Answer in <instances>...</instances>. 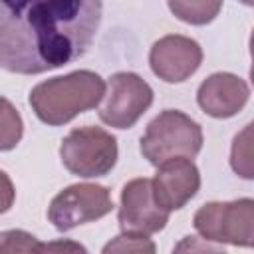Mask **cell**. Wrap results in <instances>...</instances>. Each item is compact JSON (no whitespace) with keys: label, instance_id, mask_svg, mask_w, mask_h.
Instances as JSON below:
<instances>
[{"label":"cell","instance_id":"e0dca14e","mask_svg":"<svg viewBox=\"0 0 254 254\" xmlns=\"http://www.w3.org/2000/svg\"><path fill=\"white\" fill-rule=\"evenodd\" d=\"M173 254H228V252L210 240L189 234L177 242V246L173 248Z\"/></svg>","mask_w":254,"mask_h":254},{"label":"cell","instance_id":"9c48e42d","mask_svg":"<svg viewBox=\"0 0 254 254\" xmlns=\"http://www.w3.org/2000/svg\"><path fill=\"white\" fill-rule=\"evenodd\" d=\"M202 64V48L196 40L181 34L159 38L149 52V65L153 73L167 83H181L189 79Z\"/></svg>","mask_w":254,"mask_h":254},{"label":"cell","instance_id":"3957f363","mask_svg":"<svg viewBox=\"0 0 254 254\" xmlns=\"http://www.w3.org/2000/svg\"><path fill=\"white\" fill-rule=\"evenodd\" d=\"M200 149V125L179 109L161 111L149 121L141 137V153L153 167H161L171 159H192Z\"/></svg>","mask_w":254,"mask_h":254},{"label":"cell","instance_id":"d6986e66","mask_svg":"<svg viewBox=\"0 0 254 254\" xmlns=\"http://www.w3.org/2000/svg\"><path fill=\"white\" fill-rule=\"evenodd\" d=\"M14 198H16V190H14L12 179L0 169V214L8 212L12 208Z\"/></svg>","mask_w":254,"mask_h":254},{"label":"cell","instance_id":"2e32d148","mask_svg":"<svg viewBox=\"0 0 254 254\" xmlns=\"http://www.w3.org/2000/svg\"><path fill=\"white\" fill-rule=\"evenodd\" d=\"M40 240L20 228L0 232V254H38Z\"/></svg>","mask_w":254,"mask_h":254},{"label":"cell","instance_id":"30bf717a","mask_svg":"<svg viewBox=\"0 0 254 254\" xmlns=\"http://www.w3.org/2000/svg\"><path fill=\"white\" fill-rule=\"evenodd\" d=\"M155 200L167 210L183 208L200 189V173L192 159H171L157 167L151 179Z\"/></svg>","mask_w":254,"mask_h":254},{"label":"cell","instance_id":"8992f818","mask_svg":"<svg viewBox=\"0 0 254 254\" xmlns=\"http://www.w3.org/2000/svg\"><path fill=\"white\" fill-rule=\"evenodd\" d=\"M111 210L113 200L107 187L95 183H77L65 187L52 198L48 218L60 232H67L79 224L99 220Z\"/></svg>","mask_w":254,"mask_h":254},{"label":"cell","instance_id":"6da1fadb","mask_svg":"<svg viewBox=\"0 0 254 254\" xmlns=\"http://www.w3.org/2000/svg\"><path fill=\"white\" fill-rule=\"evenodd\" d=\"M101 10L97 0H0V67L34 75L81 58Z\"/></svg>","mask_w":254,"mask_h":254},{"label":"cell","instance_id":"7a4b0ae2","mask_svg":"<svg viewBox=\"0 0 254 254\" xmlns=\"http://www.w3.org/2000/svg\"><path fill=\"white\" fill-rule=\"evenodd\" d=\"M105 79L91 69H77L40 81L30 91L36 117L52 127L69 123L75 115L97 107L105 95Z\"/></svg>","mask_w":254,"mask_h":254},{"label":"cell","instance_id":"ac0fdd59","mask_svg":"<svg viewBox=\"0 0 254 254\" xmlns=\"http://www.w3.org/2000/svg\"><path fill=\"white\" fill-rule=\"evenodd\" d=\"M38 254H87V248L81 242H75L69 238H60V240L40 242Z\"/></svg>","mask_w":254,"mask_h":254},{"label":"cell","instance_id":"5bb4252c","mask_svg":"<svg viewBox=\"0 0 254 254\" xmlns=\"http://www.w3.org/2000/svg\"><path fill=\"white\" fill-rule=\"evenodd\" d=\"M101 254H157V246L145 234L123 232V234L111 238L103 246Z\"/></svg>","mask_w":254,"mask_h":254},{"label":"cell","instance_id":"277c9868","mask_svg":"<svg viewBox=\"0 0 254 254\" xmlns=\"http://www.w3.org/2000/svg\"><path fill=\"white\" fill-rule=\"evenodd\" d=\"M117 155V139L109 131L93 125L71 129L60 145L64 167L83 179L107 175L115 167Z\"/></svg>","mask_w":254,"mask_h":254},{"label":"cell","instance_id":"7c38bea8","mask_svg":"<svg viewBox=\"0 0 254 254\" xmlns=\"http://www.w3.org/2000/svg\"><path fill=\"white\" fill-rule=\"evenodd\" d=\"M169 8L179 20H183L187 24L202 26V24H208L216 18L222 4L220 2H206V0H190V2L169 0Z\"/></svg>","mask_w":254,"mask_h":254},{"label":"cell","instance_id":"4fadbf2b","mask_svg":"<svg viewBox=\"0 0 254 254\" xmlns=\"http://www.w3.org/2000/svg\"><path fill=\"white\" fill-rule=\"evenodd\" d=\"M24 135V123L10 99L0 97V151L14 149Z\"/></svg>","mask_w":254,"mask_h":254},{"label":"cell","instance_id":"ba28073f","mask_svg":"<svg viewBox=\"0 0 254 254\" xmlns=\"http://www.w3.org/2000/svg\"><path fill=\"white\" fill-rule=\"evenodd\" d=\"M169 214L153 194L151 179H133L121 190V204L117 220L123 232L153 234L167 226Z\"/></svg>","mask_w":254,"mask_h":254},{"label":"cell","instance_id":"9a60e30c","mask_svg":"<svg viewBox=\"0 0 254 254\" xmlns=\"http://www.w3.org/2000/svg\"><path fill=\"white\" fill-rule=\"evenodd\" d=\"M250 131H252V123L246 125L242 133L234 137L232 151H230V165L234 173H238L242 179L254 177L252 175V153H250Z\"/></svg>","mask_w":254,"mask_h":254},{"label":"cell","instance_id":"8fae6325","mask_svg":"<svg viewBox=\"0 0 254 254\" xmlns=\"http://www.w3.org/2000/svg\"><path fill=\"white\" fill-rule=\"evenodd\" d=\"M250 87L248 83L228 71H218L208 75L196 91V103L198 107L216 119H228L234 117L248 101Z\"/></svg>","mask_w":254,"mask_h":254},{"label":"cell","instance_id":"5b68a950","mask_svg":"<svg viewBox=\"0 0 254 254\" xmlns=\"http://www.w3.org/2000/svg\"><path fill=\"white\" fill-rule=\"evenodd\" d=\"M192 226L204 240L250 248L254 244V200L206 202L194 212Z\"/></svg>","mask_w":254,"mask_h":254},{"label":"cell","instance_id":"52a82bcc","mask_svg":"<svg viewBox=\"0 0 254 254\" xmlns=\"http://www.w3.org/2000/svg\"><path fill=\"white\" fill-rule=\"evenodd\" d=\"M151 85L133 71H117L109 77L103 103L99 107V119L115 129L133 127L139 117L151 107Z\"/></svg>","mask_w":254,"mask_h":254}]
</instances>
